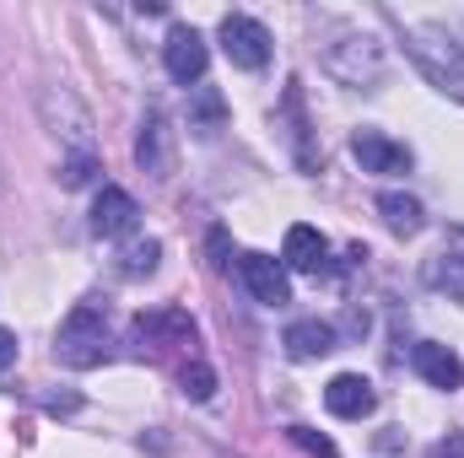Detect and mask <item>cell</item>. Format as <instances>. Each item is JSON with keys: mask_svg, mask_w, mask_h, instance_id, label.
Segmentation results:
<instances>
[{"mask_svg": "<svg viewBox=\"0 0 464 458\" xmlns=\"http://www.w3.org/2000/svg\"><path fill=\"white\" fill-rule=\"evenodd\" d=\"M54 356L65 361V367H98L103 356H109V324H103V308H92V302H82L65 324H60V335H54Z\"/></svg>", "mask_w": 464, "mask_h": 458, "instance_id": "cell-1", "label": "cell"}, {"mask_svg": "<svg viewBox=\"0 0 464 458\" xmlns=\"http://www.w3.org/2000/svg\"><path fill=\"white\" fill-rule=\"evenodd\" d=\"M335 38H341V43H324V71L341 76L346 87H372V81L383 76V49H378V38L356 33V27H335Z\"/></svg>", "mask_w": 464, "mask_h": 458, "instance_id": "cell-2", "label": "cell"}, {"mask_svg": "<svg viewBox=\"0 0 464 458\" xmlns=\"http://www.w3.org/2000/svg\"><path fill=\"white\" fill-rule=\"evenodd\" d=\"M38 109H44V119H49V124H60L54 135H65V146H71V151L92 157V146H98V135H92V114L76 103V92H71V87H44Z\"/></svg>", "mask_w": 464, "mask_h": 458, "instance_id": "cell-3", "label": "cell"}, {"mask_svg": "<svg viewBox=\"0 0 464 458\" xmlns=\"http://www.w3.org/2000/svg\"><path fill=\"white\" fill-rule=\"evenodd\" d=\"M222 49H227V60L237 71H265V60H270V33H265V22L232 11V16H222Z\"/></svg>", "mask_w": 464, "mask_h": 458, "instance_id": "cell-4", "label": "cell"}, {"mask_svg": "<svg viewBox=\"0 0 464 458\" xmlns=\"http://www.w3.org/2000/svg\"><path fill=\"white\" fill-rule=\"evenodd\" d=\"M162 65H168V76H173L179 87H189V81H200V76H206L211 49H206V38H200L195 27H173V33H168V43H162Z\"/></svg>", "mask_w": 464, "mask_h": 458, "instance_id": "cell-5", "label": "cell"}, {"mask_svg": "<svg viewBox=\"0 0 464 458\" xmlns=\"http://www.w3.org/2000/svg\"><path fill=\"white\" fill-rule=\"evenodd\" d=\"M416 38H427V43H411V54L421 60V71H427L438 87H449V92H464V60H459V49H454V38L432 33V27H421Z\"/></svg>", "mask_w": 464, "mask_h": 458, "instance_id": "cell-6", "label": "cell"}, {"mask_svg": "<svg viewBox=\"0 0 464 458\" xmlns=\"http://www.w3.org/2000/svg\"><path fill=\"white\" fill-rule=\"evenodd\" d=\"M237 275H243V286H248L254 302H265V308H286V302H292L286 270H281L270 253H243V259H237Z\"/></svg>", "mask_w": 464, "mask_h": 458, "instance_id": "cell-7", "label": "cell"}, {"mask_svg": "<svg viewBox=\"0 0 464 458\" xmlns=\"http://www.w3.org/2000/svg\"><path fill=\"white\" fill-rule=\"evenodd\" d=\"M135 162H140V167H146L151 178H168V173H173V129H168L162 109H146V119H140Z\"/></svg>", "mask_w": 464, "mask_h": 458, "instance_id": "cell-8", "label": "cell"}, {"mask_svg": "<svg viewBox=\"0 0 464 458\" xmlns=\"http://www.w3.org/2000/svg\"><path fill=\"white\" fill-rule=\"evenodd\" d=\"M351 157L362 162V173H411V151L378 129H356L351 135Z\"/></svg>", "mask_w": 464, "mask_h": 458, "instance_id": "cell-9", "label": "cell"}, {"mask_svg": "<svg viewBox=\"0 0 464 458\" xmlns=\"http://www.w3.org/2000/svg\"><path fill=\"white\" fill-rule=\"evenodd\" d=\"M135 216H140V205H135V195L119 189V184H103V195L92 200V232H98V237H124V232H135Z\"/></svg>", "mask_w": 464, "mask_h": 458, "instance_id": "cell-10", "label": "cell"}, {"mask_svg": "<svg viewBox=\"0 0 464 458\" xmlns=\"http://www.w3.org/2000/svg\"><path fill=\"white\" fill-rule=\"evenodd\" d=\"M324 405H330V415H341V421H362V415H372V410H378V394H372V383H367V377L341 372V377H330Z\"/></svg>", "mask_w": 464, "mask_h": 458, "instance_id": "cell-11", "label": "cell"}, {"mask_svg": "<svg viewBox=\"0 0 464 458\" xmlns=\"http://www.w3.org/2000/svg\"><path fill=\"white\" fill-rule=\"evenodd\" d=\"M411 367H416L432 388H449V394L464 388V361L449 345H416V350H411Z\"/></svg>", "mask_w": 464, "mask_h": 458, "instance_id": "cell-12", "label": "cell"}, {"mask_svg": "<svg viewBox=\"0 0 464 458\" xmlns=\"http://www.w3.org/2000/svg\"><path fill=\"white\" fill-rule=\"evenodd\" d=\"M324 253H330V243H324V232L319 227H297L286 232V248H281V259H286V270H303V275H319L324 270Z\"/></svg>", "mask_w": 464, "mask_h": 458, "instance_id": "cell-13", "label": "cell"}, {"mask_svg": "<svg viewBox=\"0 0 464 458\" xmlns=\"http://www.w3.org/2000/svg\"><path fill=\"white\" fill-rule=\"evenodd\" d=\"M286 356H297V361H314V356H330L335 350V324H324V319H297V324H286Z\"/></svg>", "mask_w": 464, "mask_h": 458, "instance_id": "cell-14", "label": "cell"}, {"mask_svg": "<svg viewBox=\"0 0 464 458\" xmlns=\"http://www.w3.org/2000/svg\"><path fill=\"white\" fill-rule=\"evenodd\" d=\"M135 340H173V345H189L195 340V319L179 313V308H157V313H140L135 319Z\"/></svg>", "mask_w": 464, "mask_h": 458, "instance_id": "cell-15", "label": "cell"}, {"mask_svg": "<svg viewBox=\"0 0 464 458\" xmlns=\"http://www.w3.org/2000/svg\"><path fill=\"white\" fill-rule=\"evenodd\" d=\"M378 216L389 222V232H400V237H416V232L427 227V211H421V200H416V195H400V189L378 195Z\"/></svg>", "mask_w": 464, "mask_h": 458, "instance_id": "cell-16", "label": "cell"}, {"mask_svg": "<svg viewBox=\"0 0 464 458\" xmlns=\"http://www.w3.org/2000/svg\"><path fill=\"white\" fill-rule=\"evenodd\" d=\"M427 286H438V291H449V297H459L464 302V253H438V259H427Z\"/></svg>", "mask_w": 464, "mask_h": 458, "instance_id": "cell-17", "label": "cell"}, {"mask_svg": "<svg viewBox=\"0 0 464 458\" xmlns=\"http://www.w3.org/2000/svg\"><path fill=\"white\" fill-rule=\"evenodd\" d=\"M157 259H162V243H157V237H146V243H130V248L119 253V270H124L130 281H140V275H151V270H157Z\"/></svg>", "mask_w": 464, "mask_h": 458, "instance_id": "cell-18", "label": "cell"}, {"mask_svg": "<svg viewBox=\"0 0 464 458\" xmlns=\"http://www.w3.org/2000/svg\"><path fill=\"white\" fill-rule=\"evenodd\" d=\"M92 173H98V151H92V157L71 151L65 167H60V184H65V189H82V184H92Z\"/></svg>", "mask_w": 464, "mask_h": 458, "instance_id": "cell-19", "label": "cell"}, {"mask_svg": "<svg viewBox=\"0 0 464 458\" xmlns=\"http://www.w3.org/2000/svg\"><path fill=\"white\" fill-rule=\"evenodd\" d=\"M179 383H184V394H189V399H211V394H217V372H211L206 361H189Z\"/></svg>", "mask_w": 464, "mask_h": 458, "instance_id": "cell-20", "label": "cell"}, {"mask_svg": "<svg viewBox=\"0 0 464 458\" xmlns=\"http://www.w3.org/2000/svg\"><path fill=\"white\" fill-rule=\"evenodd\" d=\"M286 437H292V443H297L303 453H314V458H341V448H335V443H330L324 432H314V426H292Z\"/></svg>", "mask_w": 464, "mask_h": 458, "instance_id": "cell-21", "label": "cell"}, {"mask_svg": "<svg viewBox=\"0 0 464 458\" xmlns=\"http://www.w3.org/2000/svg\"><path fill=\"white\" fill-rule=\"evenodd\" d=\"M222 114H227V109H222V98H217V92L206 87V92L195 98V119H200V124H217V119H222Z\"/></svg>", "mask_w": 464, "mask_h": 458, "instance_id": "cell-22", "label": "cell"}, {"mask_svg": "<svg viewBox=\"0 0 464 458\" xmlns=\"http://www.w3.org/2000/svg\"><path fill=\"white\" fill-rule=\"evenodd\" d=\"M427 458H464V437H459V432H449L443 443H432V448H427Z\"/></svg>", "mask_w": 464, "mask_h": 458, "instance_id": "cell-23", "label": "cell"}, {"mask_svg": "<svg viewBox=\"0 0 464 458\" xmlns=\"http://www.w3.org/2000/svg\"><path fill=\"white\" fill-rule=\"evenodd\" d=\"M11 361H16V335H11V329H0V372H5Z\"/></svg>", "mask_w": 464, "mask_h": 458, "instance_id": "cell-24", "label": "cell"}, {"mask_svg": "<svg viewBox=\"0 0 464 458\" xmlns=\"http://www.w3.org/2000/svg\"><path fill=\"white\" fill-rule=\"evenodd\" d=\"M76 405H82V399H76V394H54V399H49V410H54V415H71V410H76Z\"/></svg>", "mask_w": 464, "mask_h": 458, "instance_id": "cell-25", "label": "cell"}]
</instances>
